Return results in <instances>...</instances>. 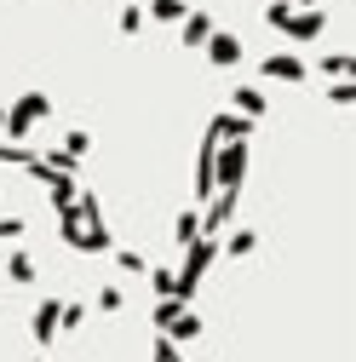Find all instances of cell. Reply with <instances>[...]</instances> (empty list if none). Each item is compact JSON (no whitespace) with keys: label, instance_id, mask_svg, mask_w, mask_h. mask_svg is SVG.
I'll return each instance as SVG.
<instances>
[{"label":"cell","instance_id":"14","mask_svg":"<svg viewBox=\"0 0 356 362\" xmlns=\"http://www.w3.org/2000/svg\"><path fill=\"white\" fill-rule=\"evenodd\" d=\"M184 12H190V0H150V6H144V18H150V23H161V29H167V23H178Z\"/></svg>","mask_w":356,"mask_h":362},{"label":"cell","instance_id":"13","mask_svg":"<svg viewBox=\"0 0 356 362\" xmlns=\"http://www.w3.org/2000/svg\"><path fill=\"white\" fill-rule=\"evenodd\" d=\"M230 110H236V115H253V121H259L264 110H271V98H264L259 86H236V93H230Z\"/></svg>","mask_w":356,"mask_h":362},{"label":"cell","instance_id":"3","mask_svg":"<svg viewBox=\"0 0 356 362\" xmlns=\"http://www.w3.org/2000/svg\"><path fill=\"white\" fill-rule=\"evenodd\" d=\"M247 173H253V144H247V139L213 144V185H218V190H242Z\"/></svg>","mask_w":356,"mask_h":362},{"label":"cell","instance_id":"7","mask_svg":"<svg viewBox=\"0 0 356 362\" xmlns=\"http://www.w3.org/2000/svg\"><path fill=\"white\" fill-rule=\"evenodd\" d=\"M207 144H225V139H253V115H236V110H218L201 132Z\"/></svg>","mask_w":356,"mask_h":362},{"label":"cell","instance_id":"28","mask_svg":"<svg viewBox=\"0 0 356 362\" xmlns=\"http://www.w3.org/2000/svg\"><path fill=\"white\" fill-rule=\"evenodd\" d=\"M271 6H287V0H271Z\"/></svg>","mask_w":356,"mask_h":362},{"label":"cell","instance_id":"12","mask_svg":"<svg viewBox=\"0 0 356 362\" xmlns=\"http://www.w3.org/2000/svg\"><path fill=\"white\" fill-rule=\"evenodd\" d=\"M161 334H167L172 345H184V339H207V316H196V310L184 305V310H178V316H172V322H167Z\"/></svg>","mask_w":356,"mask_h":362},{"label":"cell","instance_id":"6","mask_svg":"<svg viewBox=\"0 0 356 362\" xmlns=\"http://www.w3.org/2000/svg\"><path fill=\"white\" fill-rule=\"evenodd\" d=\"M58 293H47V299H40L35 310H29V339L35 345H58Z\"/></svg>","mask_w":356,"mask_h":362},{"label":"cell","instance_id":"2","mask_svg":"<svg viewBox=\"0 0 356 362\" xmlns=\"http://www.w3.org/2000/svg\"><path fill=\"white\" fill-rule=\"evenodd\" d=\"M40 121H52V93H18L12 104H6V139H18V144H29V132L40 127Z\"/></svg>","mask_w":356,"mask_h":362},{"label":"cell","instance_id":"24","mask_svg":"<svg viewBox=\"0 0 356 362\" xmlns=\"http://www.w3.org/2000/svg\"><path fill=\"white\" fill-rule=\"evenodd\" d=\"M29 236V218L23 213H6V218H0V242H23Z\"/></svg>","mask_w":356,"mask_h":362},{"label":"cell","instance_id":"17","mask_svg":"<svg viewBox=\"0 0 356 362\" xmlns=\"http://www.w3.org/2000/svg\"><path fill=\"white\" fill-rule=\"evenodd\" d=\"M115 247V236H109V224L98 218V224H86V236H81V253H109Z\"/></svg>","mask_w":356,"mask_h":362},{"label":"cell","instance_id":"22","mask_svg":"<svg viewBox=\"0 0 356 362\" xmlns=\"http://www.w3.org/2000/svg\"><path fill=\"white\" fill-rule=\"evenodd\" d=\"M69 213H75L81 224H98V218H104V202H98V196H86V190H75V207H69Z\"/></svg>","mask_w":356,"mask_h":362},{"label":"cell","instance_id":"8","mask_svg":"<svg viewBox=\"0 0 356 362\" xmlns=\"http://www.w3.org/2000/svg\"><path fill=\"white\" fill-rule=\"evenodd\" d=\"M259 75L264 81H282V86H299L304 64H299V52H271V58H259Z\"/></svg>","mask_w":356,"mask_h":362},{"label":"cell","instance_id":"11","mask_svg":"<svg viewBox=\"0 0 356 362\" xmlns=\"http://www.w3.org/2000/svg\"><path fill=\"white\" fill-rule=\"evenodd\" d=\"M6 282H12V288H35V282H40V264H35L29 247H12V253H6Z\"/></svg>","mask_w":356,"mask_h":362},{"label":"cell","instance_id":"23","mask_svg":"<svg viewBox=\"0 0 356 362\" xmlns=\"http://www.w3.org/2000/svg\"><path fill=\"white\" fill-rule=\"evenodd\" d=\"M121 305H126V288H115V282H104V288H98V299H93V310H104V316H115Z\"/></svg>","mask_w":356,"mask_h":362},{"label":"cell","instance_id":"20","mask_svg":"<svg viewBox=\"0 0 356 362\" xmlns=\"http://www.w3.org/2000/svg\"><path fill=\"white\" fill-rule=\"evenodd\" d=\"M115 29H121V35H144V29H150L144 6H121V12H115Z\"/></svg>","mask_w":356,"mask_h":362},{"label":"cell","instance_id":"1","mask_svg":"<svg viewBox=\"0 0 356 362\" xmlns=\"http://www.w3.org/2000/svg\"><path fill=\"white\" fill-rule=\"evenodd\" d=\"M213 264H218V236H207V230L190 236L184 242V264H178V299H184V305L201 293V276H207Z\"/></svg>","mask_w":356,"mask_h":362},{"label":"cell","instance_id":"19","mask_svg":"<svg viewBox=\"0 0 356 362\" xmlns=\"http://www.w3.org/2000/svg\"><path fill=\"white\" fill-rule=\"evenodd\" d=\"M144 276H150V288H155V293H178V264H150Z\"/></svg>","mask_w":356,"mask_h":362},{"label":"cell","instance_id":"15","mask_svg":"<svg viewBox=\"0 0 356 362\" xmlns=\"http://www.w3.org/2000/svg\"><path fill=\"white\" fill-rule=\"evenodd\" d=\"M190 236H201V207H196V202H190L184 213H178V218H172V242H178V247H184Z\"/></svg>","mask_w":356,"mask_h":362},{"label":"cell","instance_id":"29","mask_svg":"<svg viewBox=\"0 0 356 362\" xmlns=\"http://www.w3.org/2000/svg\"><path fill=\"white\" fill-rule=\"evenodd\" d=\"M29 362H47V356H29Z\"/></svg>","mask_w":356,"mask_h":362},{"label":"cell","instance_id":"18","mask_svg":"<svg viewBox=\"0 0 356 362\" xmlns=\"http://www.w3.org/2000/svg\"><path fill=\"white\" fill-rule=\"evenodd\" d=\"M115 253V264H121V276H144V270H150V259L138 253V247H109Z\"/></svg>","mask_w":356,"mask_h":362},{"label":"cell","instance_id":"4","mask_svg":"<svg viewBox=\"0 0 356 362\" xmlns=\"http://www.w3.org/2000/svg\"><path fill=\"white\" fill-rule=\"evenodd\" d=\"M236 213H242V190H213L201 202V230L207 236H225L230 224H236Z\"/></svg>","mask_w":356,"mask_h":362},{"label":"cell","instance_id":"9","mask_svg":"<svg viewBox=\"0 0 356 362\" xmlns=\"http://www.w3.org/2000/svg\"><path fill=\"white\" fill-rule=\"evenodd\" d=\"M253 247H259L253 224H230V230L218 236V259H253Z\"/></svg>","mask_w":356,"mask_h":362},{"label":"cell","instance_id":"5","mask_svg":"<svg viewBox=\"0 0 356 362\" xmlns=\"http://www.w3.org/2000/svg\"><path fill=\"white\" fill-rule=\"evenodd\" d=\"M201 52H207V69H236V64H242V35L213 29V35L201 40Z\"/></svg>","mask_w":356,"mask_h":362},{"label":"cell","instance_id":"27","mask_svg":"<svg viewBox=\"0 0 356 362\" xmlns=\"http://www.w3.org/2000/svg\"><path fill=\"white\" fill-rule=\"evenodd\" d=\"M167 362H184V356H178V345H172V356H167Z\"/></svg>","mask_w":356,"mask_h":362},{"label":"cell","instance_id":"16","mask_svg":"<svg viewBox=\"0 0 356 362\" xmlns=\"http://www.w3.org/2000/svg\"><path fill=\"white\" fill-rule=\"evenodd\" d=\"M304 69H322L328 81H339V75H350V69H356V58H350V52H322L316 64H304Z\"/></svg>","mask_w":356,"mask_h":362},{"label":"cell","instance_id":"10","mask_svg":"<svg viewBox=\"0 0 356 362\" xmlns=\"http://www.w3.org/2000/svg\"><path fill=\"white\" fill-rule=\"evenodd\" d=\"M178 23H184V29H178V47H184V52H201V40L218 29V23H213V12H184Z\"/></svg>","mask_w":356,"mask_h":362},{"label":"cell","instance_id":"21","mask_svg":"<svg viewBox=\"0 0 356 362\" xmlns=\"http://www.w3.org/2000/svg\"><path fill=\"white\" fill-rule=\"evenodd\" d=\"M328 104H333V110H350V104H356V81H350V75L328 81Z\"/></svg>","mask_w":356,"mask_h":362},{"label":"cell","instance_id":"26","mask_svg":"<svg viewBox=\"0 0 356 362\" xmlns=\"http://www.w3.org/2000/svg\"><path fill=\"white\" fill-rule=\"evenodd\" d=\"M0 132H6V104H0Z\"/></svg>","mask_w":356,"mask_h":362},{"label":"cell","instance_id":"25","mask_svg":"<svg viewBox=\"0 0 356 362\" xmlns=\"http://www.w3.org/2000/svg\"><path fill=\"white\" fill-rule=\"evenodd\" d=\"M29 156H35V150H29V144H18V139H12V144H6V139H0V167H23V161H29Z\"/></svg>","mask_w":356,"mask_h":362}]
</instances>
